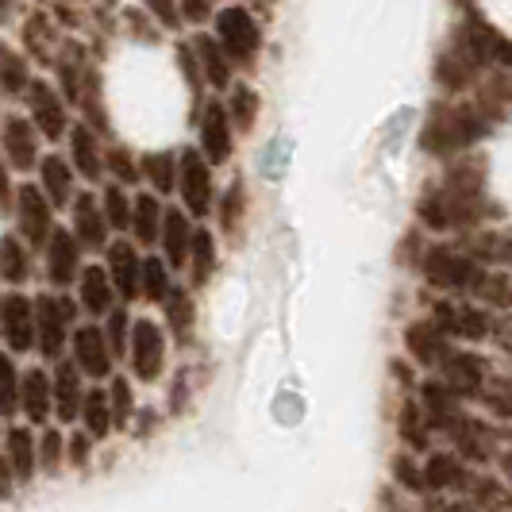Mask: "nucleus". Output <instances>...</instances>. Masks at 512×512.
Returning a JSON list of instances; mask_svg holds the SVG:
<instances>
[{
	"label": "nucleus",
	"mask_w": 512,
	"mask_h": 512,
	"mask_svg": "<svg viewBox=\"0 0 512 512\" xmlns=\"http://www.w3.org/2000/svg\"><path fill=\"white\" fill-rule=\"evenodd\" d=\"M397 424H401V439H405L409 447H416V451H424V447H428V439H432V424H428V416H424V409H420L416 401H405V405H401Z\"/></svg>",
	"instance_id": "41"
},
{
	"label": "nucleus",
	"mask_w": 512,
	"mask_h": 512,
	"mask_svg": "<svg viewBox=\"0 0 512 512\" xmlns=\"http://www.w3.org/2000/svg\"><path fill=\"white\" fill-rule=\"evenodd\" d=\"M108 397H112V420H116V432H124V428L131 424V409H135L128 378H116L112 389H108Z\"/></svg>",
	"instance_id": "50"
},
{
	"label": "nucleus",
	"mask_w": 512,
	"mask_h": 512,
	"mask_svg": "<svg viewBox=\"0 0 512 512\" xmlns=\"http://www.w3.org/2000/svg\"><path fill=\"white\" fill-rule=\"evenodd\" d=\"M235 124L228 116V104L212 101L201 112V151H205L208 162H228L231 147H235Z\"/></svg>",
	"instance_id": "20"
},
{
	"label": "nucleus",
	"mask_w": 512,
	"mask_h": 512,
	"mask_svg": "<svg viewBox=\"0 0 512 512\" xmlns=\"http://www.w3.org/2000/svg\"><path fill=\"white\" fill-rule=\"evenodd\" d=\"M81 243L74 239V231H54L51 243H47V282L66 289L70 282L81 278Z\"/></svg>",
	"instance_id": "19"
},
{
	"label": "nucleus",
	"mask_w": 512,
	"mask_h": 512,
	"mask_svg": "<svg viewBox=\"0 0 512 512\" xmlns=\"http://www.w3.org/2000/svg\"><path fill=\"white\" fill-rule=\"evenodd\" d=\"M193 51H197V62H201V74L212 89H228L231 85V58L224 54L220 39H208V35H197L193 39Z\"/></svg>",
	"instance_id": "33"
},
{
	"label": "nucleus",
	"mask_w": 512,
	"mask_h": 512,
	"mask_svg": "<svg viewBox=\"0 0 512 512\" xmlns=\"http://www.w3.org/2000/svg\"><path fill=\"white\" fill-rule=\"evenodd\" d=\"M216 39L231 58V66H255L258 51H262V31L247 8L216 12Z\"/></svg>",
	"instance_id": "5"
},
{
	"label": "nucleus",
	"mask_w": 512,
	"mask_h": 512,
	"mask_svg": "<svg viewBox=\"0 0 512 512\" xmlns=\"http://www.w3.org/2000/svg\"><path fill=\"white\" fill-rule=\"evenodd\" d=\"M77 316V305L70 297H54V293H39L35 297V347L43 359L58 362L62 347L70 339V324Z\"/></svg>",
	"instance_id": "4"
},
{
	"label": "nucleus",
	"mask_w": 512,
	"mask_h": 512,
	"mask_svg": "<svg viewBox=\"0 0 512 512\" xmlns=\"http://www.w3.org/2000/svg\"><path fill=\"white\" fill-rule=\"evenodd\" d=\"M16 470H12V462L4 455V447H0V501H8L12 493H16Z\"/></svg>",
	"instance_id": "53"
},
{
	"label": "nucleus",
	"mask_w": 512,
	"mask_h": 512,
	"mask_svg": "<svg viewBox=\"0 0 512 512\" xmlns=\"http://www.w3.org/2000/svg\"><path fill=\"white\" fill-rule=\"evenodd\" d=\"M489 212L493 205L486 197V170L478 158H459L447 178L436 181L416 205V216L428 231H470Z\"/></svg>",
	"instance_id": "1"
},
{
	"label": "nucleus",
	"mask_w": 512,
	"mask_h": 512,
	"mask_svg": "<svg viewBox=\"0 0 512 512\" xmlns=\"http://www.w3.org/2000/svg\"><path fill=\"white\" fill-rule=\"evenodd\" d=\"M77 285H81V308L89 316H108L116 308V285H112L104 266H85Z\"/></svg>",
	"instance_id": "30"
},
{
	"label": "nucleus",
	"mask_w": 512,
	"mask_h": 512,
	"mask_svg": "<svg viewBox=\"0 0 512 512\" xmlns=\"http://www.w3.org/2000/svg\"><path fill=\"white\" fill-rule=\"evenodd\" d=\"M101 205H104V216H108V228H116V231H128L131 228V212H135V201H131L128 193H124V185H104Z\"/></svg>",
	"instance_id": "45"
},
{
	"label": "nucleus",
	"mask_w": 512,
	"mask_h": 512,
	"mask_svg": "<svg viewBox=\"0 0 512 512\" xmlns=\"http://www.w3.org/2000/svg\"><path fill=\"white\" fill-rule=\"evenodd\" d=\"M139 166H143V181H151L154 189H162V193H170V189H178V158H174V154H143V162H139Z\"/></svg>",
	"instance_id": "38"
},
{
	"label": "nucleus",
	"mask_w": 512,
	"mask_h": 512,
	"mask_svg": "<svg viewBox=\"0 0 512 512\" xmlns=\"http://www.w3.org/2000/svg\"><path fill=\"white\" fill-rule=\"evenodd\" d=\"M243 216H247V185L235 178L231 189L224 193V201H220V228H224V235L235 239L243 231Z\"/></svg>",
	"instance_id": "40"
},
{
	"label": "nucleus",
	"mask_w": 512,
	"mask_h": 512,
	"mask_svg": "<svg viewBox=\"0 0 512 512\" xmlns=\"http://www.w3.org/2000/svg\"><path fill=\"white\" fill-rule=\"evenodd\" d=\"M116 355L108 347V335H104L101 324H81L74 332V366L85 374V378H108L116 366Z\"/></svg>",
	"instance_id": "12"
},
{
	"label": "nucleus",
	"mask_w": 512,
	"mask_h": 512,
	"mask_svg": "<svg viewBox=\"0 0 512 512\" xmlns=\"http://www.w3.org/2000/svg\"><path fill=\"white\" fill-rule=\"evenodd\" d=\"M181 12H185L189 20H205V16H212V8H208V4H185Z\"/></svg>",
	"instance_id": "55"
},
{
	"label": "nucleus",
	"mask_w": 512,
	"mask_h": 512,
	"mask_svg": "<svg viewBox=\"0 0 512 512\" xmlns=\"http://www.w3.org/2000/svg\"><path fill=\"white\" fill-rule=\"evenodd\" d=\"M258 108H262V101H258V93L251 89V85H231L228 93V116L231 124L239 131H251L258 120Z\"/></svg>",
	"instance_id": "39"
},
{
	"label": "nucleus",
	"mask_w": 512,
	"mask_h": 512,
	"mask_svg": "<svg viewBox=\"0 0 512 512\" xmlns=\"http://www.w3.org/2000/svg\"><path fill=\"white\" fill-rule=\"evenodd\" d=\"M81 424H85V432H89L93 439H108L112 432H116V420H112V397H108V389L93 385V389L85 393Z\"/></svg>",
	"instance_id": "34"
},
{
	"label": "nucleus",
	"mask_w": 512,
	"mask_h": 512,
	"mask_svg": "<svg viewBox=\"0 0 512 512\" xmlns=\"http://www.w3.org/2000/svg\"><path fill=\"white\" fill-rule=\"evenodd\" d=\"M443 382L455 397H486L489 362L474 351H451V359L443 362Z\"/></svg>",
	"instance_id": "13"
},
{
	"label": "nucleus",
	"mask_w": 512,
	"mask_h": 512,
	"mask_svg": "<svg viewBox=\"0 0 512 512\" xmlns=\"http://www.w3.org/2000/svg\"><path fill=\"white\" fill-rule=\"evenodd\" d=\"M393 482H401L412 493H424V466H416V459H409V455H397L393 459Z\"/></svg>",
	"instance_id": "51"
},
{
	"label": "nucleus",
	"mask_w": 512,
	"mask_h": 512,
	"mask_svg": "<svg viewBox=\"0 0 512 512\" xmlns=\"http://www.w3.org/2000/svg\"><path fill=\"white\" fill-rule=\"evenodd\" d=\"M443 432H447V439H451V447H455V455H459V459L486 462L489 455H493V428L482 424V420H470L466 412L455 416Z\"/></svg>",
	"instance_id": "21"
},
{
	"label": "nucleus",
	"mask_w": 512,
	"mask_h": 512,
	"mask_svg": "<svg viewBox=\"0 0 512 512\" xmlns=\"http://www.w3.org/2000/svg\"><path fill=\"white\" fill-rule=\"evenodd\" d=\"M89 455H93V436L89 432H70V439H66V462L77 466V470H85Z\"/></svg>",
	"instance_id": "52"
},
{
	"label": "nucleus",
	"mask_w": 512,
	"mask_h": 512,
	"mask_svg": "<svg viewBox=\"0 0 512 512\" xmlns=\"http://www.w3.org/2000/svg\"><path fill=\"white\" fill-rule=\"evenodd\" d=\"M470 486V470L462 466V459L451 451H439L424 459V493H455V489Z\"/></svg>",
	"instance_id": "24"
},
{
	"label": "nucleus",
	"mask_w": 512,
	"mask_h": 512,
	"mask_svg": "<svg viewBox=\"0 0 512 512\" xmlns=\"http://www.w3.org/2000/svg\"><path fill=\"white\" fill-rule=\"evenodd\" d=\"M8 205H12V189H8V162L0 158V208L8 212Z\"/></svg>",
	"instance_id": "54"
},
{
	"label": "nucleus",
	"mask_w": 512,
	"mask_h": 512,
	"mask_svg": "<svg viewBox=\"0 0 512 512\" xmlns=\"http://www.w3.org/2000/svg\"><path fill=\"white\" fill-rule=\"evenodd\" d=\"M27 108H31V124L39 128V135H47V139H62L66 135V128H70L66 104H62V97H58V89H54L51 81H31Z\"/></svg>",
	"instance_id": "15"
},
{
	"label": "nucleus",
	"mask_w": 512,
	"mask_h": 512,
	"mask_svg": "<svg viewBox=\"0 0 512 512\" xmlns=\"http://www.w3.org/2000/svg\"><path fill=\"white\" fill-rule=\"evenodd\" d=\"M405 351L409 359H416V366H432V370H443V362L451 359V339L439 332L436 320H412L405 328Z\"/></svg>",
	"instance_id": "14"
},
{
	"label": "nucleus",
	"mask_w": 512,
	"mask_h": 512,
	"mask_svg": "<svg viewBox=\"0 0 512 512\" xmlns=\"http://www.w3.org/2000/svg\"><path fill=\"white\" fill-rule=\"evenodd\" d=\"M108 255V278L116 285V293L120 297H139L143 293V266H147V258H139L135 251V243L131 239H112V247L104 251Z\"/></svg>",
	"instance_id": "16"
},
{
	"label": "nucleus",
	"mask_w": 512,
	"mask_h": 512,
	"mask_svg": "<svg viewBox=\"0 0 512 512\" xmlns=\"http://www.w3.org/2000/svg\"><path fill=\"white\" fill-rule=\"evenodd\" d=\"M16 216H20V235H24V243L47 251L51 235L58 231L54 228V205L47 201V193L35 189V185H20V193H16Z\"/></svg>",
	"instance_id": "7"
},
{
	"label": "nucleus",
	"mask_w": 512,
	"mask_h": 512,
	"mask_svg": "<svg viewBox=\"0 0 512 512\" xmlns=\"http://www.w3.org/2000/svg\"><path fill=\"white\" fill-rule=\"evenodd\" d=\"M162 216H166V208L158 205V197H154V193H139V197H135L131 235H135V243H139V247H154V243L162 239Z\"/></svg>",
	"instance_id": "32"
},
{
	"label": "nucleus",
	"mask_w": 512,
	"mask_h": 512,
	"mask_svg": "<svg viewBox=\"0 0 512 512\" xmlns=\"http://www.w3.org/2000/svg\"><path fill=\"white\" fill-rule=\"evenodd\" d=\"M497 101L482 97L474 104H436L428 112V124L420 131V147L428 154H459L466 147H474L497 120Z\"/></svg>",
	"instance_id": "2"
},
{
	"label": "nucleus",
	"mask_w": 512,
	"mask_h": 512,
	"mask_svg": "<svg viewBox=\"0 0 512 512\" xmlns=\"http://www.w3.org/2000/svg\"><path fill=\"white\" fill-rule=\"evenodd\" d=\"M0 335L12 355H27L35 347V301L24 293H8L0 312Z\"/></svg>",
	"instance_id": "11"
},
{
	"label": "nucleus",
	"mask_w": 512,
	"mask_h": 512,
	"mask_svg": "<svg viewBox=\"0 0 512 512\" xmlns=\"http://www.w3.org/2000/svg\"><path fill=\"white\" fill-rule=\"evenodd\" d=\"M24 39H27V51L35 54L39 62H54V24L47 20V12H35L24 27Z\"/></svg>",
	"instance_id": "44"
},
{
	"label": "nucleus",
	"mask_w": 512,
	"mask_h": 512,
	"mask_svg": "<svg viewBox=\"0 0 512 512\" xmlns=\"http://www.w3.org/2000/svg\"><path fill=\"white\" fill-rule=\"evenodd\" d=\"M20 409L31 424H47L54 416V378L43 370H27L20 389Z\"/></svg>",
	"instance_id": "26"
},
{
	"label": "nucleus",
	"mask_w": 512,
	"mask_h": 512,
	"mask_svg": "<svg viewBox=\"0 0 512 512\" xmlns=\"http://www.w3.org/2000/svg\"><path fill=\"white\" fill-rule=\"evenodd\" d=\"M4 455L16 470V482H31L39 470V439L31 428H8L4 436Z\"/></svg>",
	"instance_id": "31"
},
{
	"label": "nucleus",
	"mask_w": 512,
	"mask_h": 512,
	"mask_svg": "<svg viewBox=\"0 0 512 512\" xmlns=\"http://www.w3.org/2000/svg\"><path fill=\"white\" fill-rule=\"evenodd\" d=\"M162 308H166V328H170V335H178V343H189L193 324H197V308L189 301V293H185V289H174L170 301Z\"/></svg>",
	"instance_id": "37"
},
{
	"label": "nucleus",
	"mask_w": 512,
	"mask_h": 512,
	"mask_svg": "<svg viewBox=\"0 0 512 512\" xmlns=\"http://www.w3.org/2000/svg\"><path fill=\"white\" fill-rule=\"evenodd\" d=\"M20 389H24V378H20L16 362L8 359V351H0V416L20 412Z\"/></svg>",
	"instance_id": "43"
},
{
	"label": "nucleus",
	"mask_w": 512,
	"mask_h": 512,
	"mask_svg": "<svg viewBox=\"0 0 512 512\" xmlns=\"http://www.w3.org/2000/svg\"><path fill=\"white\" fill-rule=\"evenodd\" d=\"M74 239L81 243V251H108L112 247V239H108V216H104V205L93 193H77Z\"/></svg>",
	"instance_id": "18"
},
{
	"label": "nucleus",
	"mask_w": 512,
	"mask_h": 512,
	"mask_svg": "<svg viewBox=\"0 0 512 512\" xmlns=\"http://www.w3.org/2000/svg\"><path fill=\"white\" fill-rule=\"evenodd\" d=\"M39 185H43V193H47V201L54 208H66L74 197V162L70 158H62V154H47L43 162H39Z\"/></svg>",
	"instance_id": "27"
},
{
	"label": "nucleus",
	"mask_w": 512,
	"mask_h": 512,
	"mask_svg": "<svg viewBox=\"0 0 512 512\" xmlns=\"http://www.w3.org/2000/svg\"><path fill=\"white\" fill-rule=\"evenodd\" d=\"M128 359H131V374L143 385H154L162 378V370H166V335H162V328H158L154 320H147V316H139V320L131 324Z\"/></svg>",
	"instance_id": "6"
},
{
	"label": "nucleus",
	"mask_w": 512,
	"mask_h": 512,
	"mask_svg": "<svg viewBox=\"0 0 512 512\" xmlns=\"http://www.w3.org/2000/svg\"><path fill=\"white\" fill-rule=\"evenodd\" d=\"M0 143H4V162L12 170L27 174L39 166V135H35V124L27 116H8L0 128Z\"/></svg>",
	"instance_id": "17"
},
{
	"label": "nucleus",
	"mask_w": 512,
	"mask_h": 512,
	"mask_svg": "<svg viewBox=\"0 0 512 512\" xmlns=\"http://www.w3.org/2000/svg\"><path fill=\"white\" fill-rule=\"evenodd\" d=\"M170 293H174V285H170V266H166L158 255L147 258V266H143V297H147V301H158V305H166Z\"/></svg>",
	"instance_id": "46"
},
{
	"label": "nucleus",
	"mask_w": 512,
	"mask_h": 512,
	"mask_svg": "<svg viewBox=\"0 0 512 512\" xmlns=\"http://www.w3.org/2000/svg\"><path fill=\"white\" fill-rule=\"evenodd\" d=\"M54 62H58V77H62V93H66L74 104H81L85 81H89V74H93L85 47H81L77 39H66V43L58 47V58H54Z\"/></svg>",
	"instance_id": "25"
},
{
	"label": "nucleus",
	"mask_w": 512,
	"mask_h": 512,
	"mask_svg": "<svg viewBox=\"0 0 512 512\" xmlns=\"http://www.w3.org/2000/svg\"><path fill=\"white\" fill-rule=\"evenodd\" d=\"M81 370H77L74 362H58L54 366V416L62 420V424H70V420H81V409H85V385H81Z\"/></svg>",
	"instance_id": "22"
},
{
	"label": "nucleus",
	"mask_w": 512,
	"mask_h": 512,
	"mask_svg": "<svg viewBox=\"0 0 512 512\" xmlns=\"http://www.w3.org/2000/svg\"><path fill=\"white\" fill-rule=\"evenodd\" d=\"M436 328L447 339H489L493 332V316L478 305H455V301H439L432 312Z\"/></svg>",
	"instance_id": "9"
},
{
	"label": "nucleus",
	"mask_w": 512,
	"mask_h": 512,
	"mask_svg": "<svg viewBox=\"0 0 512 512\" xmlns=\"http://www.w3.org/2000/svg\"><path fill=\"white\" fill-rule=\"evenodd\" d=\"M0 312H4V297H0Z\"/></svg>",
	"instance_id": "56"
},
{
	"label": "nucleus",
	"mask_w": 512,
	"mask_h": 512,
	"mask_svg": "<svg viewBox=\"0 0 512 512\" xmlns=\"http://www.w3.org/2000/svg\"><path fill=\"white\" fill-rule=\"evenodd\" d=\"M131 320L128 308H112L108 316H104V335H108V347H112V355L120 359V355H128L131 347Z\"/></svg>",
	"instance_id": "49"
},
{
	"label": "nucleus",
	"mask_w": 512,
	"mask_h": 512,
	"mask_svg": "<svg viewBox=\"0 0 512 512\" xmlns=\"http://www.w3.org/2000/svg\"><path fill=\"white\" fill-rule=\"evenodd\" d=\"M212 270H216V239L208 228H197L193 231V247H189V282L201 289V285H208Z\"/></svg>",
	"instance_id": "35"
},
{
	"label": "nucleus",
	"mask_w": 512,
	"mask_h": 512,
	"mask_svg": "<svg viewBox=\"0 0 512 512\" xmlns=\"http://www.w3.org/2000/svg\"><path fill=\"white\" fill-rule=\"evenodd\" d=\"M0 278L12 285H24L31 278V255H27L24 239H16V235L0 239Z\"/></svg>",
	"instance_id": "36"
},
{
	"label": "nucleus",
	"mask_w": 512,
	"mask_h": 512,
	"mask_svg": "<svg viewBox=\"0 0 512 512\" xmlns=\"http://www.w3.org/2000/svg\"><path fill=\"white\" fill-rule=\"evenodd\" d=\"M104 170L116 178V185H139L143 181V166L131 158L128 147H108L104 151Z\"/></svg>",
	"instance_id": "47"
},
{
	"label": "nucleus",
	"mask_w": 512,
	"mask_h": 512,
	"mask_svg": "<svg viewBox=\"0 0 512 512\" xmlns=\"http://www.w3.org/2000/svg\"><path fill=\"white\" fill-rule=\"evenodd\" d=\"M0 89H4V93H27V89H31L27 58L16 51H8L4 43H0Z\"/></svg>",
	"instance_id": "42"
},
{
	"label": "nucleus",
	"mask_w": 512,
	"mask_h": 512,
	"mask_svg": "<svg viewBox=\"0 0 512 512\" xmlns=\"http://www.w3.org/2000/svg\"><path fill=\"white\" fill-rule=\"evenodd\" d=\"M416 393H420V397H416V405L424 409V416H428V424H432V428H447L455 416H462L459 397L447 389L443 378H428Z\"/></svg>",
	"instance_id": "28"
},
{
	"label": "nucleus",
	"mask_w": 512,
	"mask_h": 512,
	"mask_svg": "<svg viewBox=\"0 0 512 512\" xmlns=\"http://www.w3.org/2000/svg\"><path fill=\"white\" fill-rule=\"evenodd\" d=\"M193 224H189V212H181V208H166V216H162V255H166V266L170 270H178L189 262V247H193Z\"/></svg>",
	"instance_id": "23"
},
{
	"label": "nucleus",
	"mask_w": 512,
	"mask_h": 512,
	"mask_svg": "<svg viewBox=\"0 0 512 512\" xmlns=\"http://www.w3.org/2000/svg\"><path fill=\"white\" fill-rule=\"evenodd\" d=\"M62 462H66V436L58 428H47L39 436V470L54 478V474H62Z\"/></svg>",
	"instance_id": "48"
},
{
	"label": "nucleus",
	"mask_w": 512,
	"mask_h": 512,
	"mask_svg": "<svg viewBox=\"0 0 512 512\" xmlns=\"http://www.w3.org/2000/svg\"><path fill=\"white\" fill-rule=\"evenodd\" d=\"M420 274L424 282L443 289V293H462V289H474L478 278H482V266L478 258L470 255L466 247H455V243H436L420 255Z\"/></svg>",
	"instance_id": "3"
},
{
	"label": "nucleus",
	"mask_w": 512,
	"mask_h": 512,
	"mask_svg": "<svg viewBox=\"0 0 512 512\" xmlns=\"http://www.w3.org/2000/svg\"><path fill=\"white\" fill-rule=\"evenodd\" d=\"M478 70H482L478 54L470 51V47H466V39L455 31V35H451V43H447V51L439 54V62H436L439 89H447V93H462V89H470V85H474Z\"/></svg>",
	"instance_id": "10"
},
{
	"label": "nucleus",
	"mask_w": 512,
	"mask_h": 512,
	"mask_svg": "<svg viewBox=\"0 0 512 512\" xmlns=\"http://www.w3.org/2000/svg\"><path fill=\"white\" fill-rule=\"evenodd\" d=\"M70 162H74V170L85 181H101V174H104L101 139L93 135L89 124H74V128H70Z\"/></svg>",
	"instance_id": "29"
},
{
	"label": "nucleus",
	"mask_w": 512,
	"mask_h": 512,
	"mask_svg": "<svg viewBox=\"0 0 512 512\" xmlns=\"http://www.w3.org/2000/svg\"><path fill=\"white\" fill-rule=\"evenodd\" d=\"M178 189L181 201H185V212H193V220L208 216L212 208V170H208V158L201 151H185L178 166Z\"/></svg>",
	"instance_id": "8"
}]
</instances>
